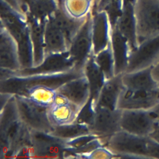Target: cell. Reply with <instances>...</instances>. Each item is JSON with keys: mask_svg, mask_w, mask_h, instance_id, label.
I'll use <instances>...</instances> for the list:
<instances>
[{"mask_svg": "<svg viewBox=\"0 0 159 159\" xmlns=\"http://www.w3.org/2000/svg\"><path fill=\"white\" fill-rule=\"evenodd\" d=\"M82 74L75 69L31 73L1 70V92L24 94L28 88L38 84L47 85L57 89L63 83Z\"/></svg>", "mask_w": 159, "mask_h": 159, "instance_id": "1", "label": "cell"}, {"mask_svg": "<svg viewBox=\"0 0 159 159\" xmlns=\"http://www.w3.org/2000/svg\"><path fill=\"white\" fill-rule=\"evenodd\" d=\"M134 12L138 44L159 34V0H135Z\"/></svg>", "mask_w": 159, "mask_h": 159, "instance_id": "2", "label": "cell"}, {"mask_svg": "<svg viewBox=\"0 0 159 159\" xmlns=\"http://www.w3.org/2000/svg\"><path fill=\"white\" fill-rule=\"evenodd\" d=\"M149 137L132 134L122 130L111 136L106 144L118 158H148Z\"/></svg>", "mask_w": 159, "mask_h": 159, "instance_id": "3", "label": "cell"}, {"mask_svg": "<svg viewBox=\"0 0 159 159\" xmlns=\"http://www.w3.org/2000/svg\"><path fill=\"white\" fill-rule=\"evenodd\" d=\"M17 111L20 120L30 129L51 132L53 127L50 124L47 108L32 101L25 94H15Z\"/></svg>", "mask_w": 159, "mask_h": 159, "instance_id": "4", "label": "cell"}, {"mask_svg": "<svg viewBox=\"0 0 159 159\" xmlns=\"http://www.w3.org/2000/svg\"><path fill=\"white\" fill-rule=\"evenodd\" d=\"M158 122L152 109L122 110L120 128L127 132L149 137Z\"/></svg>", "mask_w": 159, "mask_h": 159, "instance_id": "5", "label": "cell"}, {"mask_svg": "<svg viewBox=\"0 0 159 159\" xmlns=\"http://www.w3.org/2000/svg\"><path fill=\"white\" fill-rule=\"evenodd\" d=\"M68 52L76 69L83 73L86 63L93 56L91 14L71 40Z\"/></svg>", "mask_w": 159, "mask_h": 159, "instance_id": "6", "label": "cell"}, {"mask_svg": "<svg viewBox=\"0 0 159 159\" xmlns=\"http://www.w3.org/2000/svg\"><path fill=\"white\" fill-rule=\"evenodd\" d=\"M158 60L159 34L140 42L131 51L125 73L150 68Z\"/></svg>", "mask_w": 159, "mask_h": 159, "instance_id": "7", "label": "cell"}, {"mask_svg": "<svg viewBox=\"0 0 159 159\" xmlns=\"http://www.w3.org/2000/svg\"><path fill=\"white\" fill-rule=\"evenodd\" d=\"M122 110L97 106L96 111L89 127L91 133L99 137L106 145L109 138L121 130Z\"/></svg>", "mask_w": 159, "mask_h": 159, "instance_id": "8", "label": "cell"}, {"mask_svg": "<svg viewBox=\"0 0 159 159\" xmlns=\"http://www.w3.org/2000/svg\"><path fill=\"white\" fill-rule=\"evenodd\" d=\"M34 158H66L65 140L51 132L31 130Z\"/></svg>", "mask_w": 159, "mask_h": 159, "instance_id": "9", "label": "cell"}, {"mask_svg": "<svg viewBox=\"0 0 159 159\" xmlns=\"http://www.w3.org/2000/svg\"><path fill=\"white\" fill-rule=\"evenodd\" d=\"M91 39L93 55H96L112 44L113 26L107 14L92 10Z\"/></svg>", "mask_w": 159, "mask_h": 159, "instance_id": "10", "label": "cell"}, {"mask_svg": "<svg viewBox=\"0 0 159 159\" xmlns=\"http://www.w3.org/2000/svg\"><path fill=\"white\" fill-rule=\"evenodd\" d=\"M0 68L1 70L10 72L19 71L24 68L18 43L2 24L0 27Z\"/></svg>", "mask_w": 159, "mask_h": 159, "instance_id": "11", "label": "cell"}, {"mask_svg": "<svg viewBox=\"0 0 159 159\" xmlns=\"http://www.w3.org/2000/svg\"><path fill=\"white\" fill-rule=\"evenodd\" d=\"M159 103V90L132 91L124 89L120 96L117 108L124 109H151Z\"/></svg>", "mask_w": 159, "mask_h": 159, "instance_id": "12", "label": "cell"}, {"mask_svg": "<svg viewBox=\"0 0 159 159\" xmlns=\"http://www.w3.org/2000/svg\"><path fill=\"white\" fill-rule=\"evenodd\" d=\"M56 89L58 93L65 96L80 111L91 97L89 84L83 73L63 83Z\"/></svg>", "mask_w": 159, "mask_h": 159, "instance_id": "13", "label": "cell"}, {"mask_svg": "<svg viewBox=\"0 0 159 159\" xmlns=\"http://www.w3.org/2000/svg\"><path fill=\"white\" fill-rule=\"evenodd\" d=\"M43 41L45 57L50 55L66 53L70 42L64 33L49 19L45 22Z\"/></svg>", "mask_w": 159, "mask_h": 159, "instance_id": "14", "label": "cell"}, {"mask_svg": "<svg viewBox=\"0 0 159 159\" xmlns=\"http://www.w3.org/2000/svg\"><path fill=\"white\" fill-rule=\"evenodd\" d=\"M152 67L122 75V80L125 89L132 91H157L159 84L153 77Z\"/></svg>", "mask_w": 159, "mask_h": 159, "instance_id": "15", "label": "cell"}, {"mask_svg": "<svg viewBox=\"0 0 159 159\" xmlns=\"http://www.w3.org/2000/svg\"><path fill=\"white\" fill-rule=\"evenodd\" d=\"M122 75L108 79L102 87L97 98V106L117 109L119 100L124 89Z\"/></svg>", "mask_w": 159, "mask_h": 159, "instance_id": "16", "label": "cell"}, {"mask_svg": "<svg viewBox=\"0 0 159 159\" xmlns=\"http://www.w3.org/2000/svg\"><path fill=\"white\" fill-rule=\"evenodd\" d=\"M66 150V158H76L82 154L88 153L94 148L104 145L101 139L95 134L89 132L65 140Z\"/></svg>", "mask_w": 159, "mask_h": 159, "instance_id": "17", "label": "cell"}, {"mask_svg": "<svg viewBox=\"0 0 159 159\" xmlns=\"http://www.w3.org/2000/svg\"><path fill=\"white\" fill-rule=\"evenodd\" d=\"M73 69L76 70L72 58L67 52L63 53L48 55L39 66L33 68H24L19 71L22 73H31L56 72Z\"/></svg>", "mask_w": 159, "mask_h": 159, "instance_id": "18", "label": "cell"}, {"mask_svg": "<svg viewBox=\"0 0 159 159\" xmlns=\"http://www.w3.org/2000/svg\"><path fill=\"white\" fill-rule=\"evenodd\" d=\"M112 46L114 58L115 75L123 74L126 70L132 49L128 40L115 27H113Z\"/></svg>", "mask_w": 159, "mask_h": 159, "instance_id": "19", "label": "cell"}, {"mask_svg": "<svg viewBox=\"0 0 159 159\" xmlns=\"http://www.w3.org/2000/svg\"><path fill=\"white\" fill-rule=\"evenodd\" d=\"M32 48V67L40 65L45 58L43 32L45 22L27 17Z\"/></svg>", "mask_w": 159, "mask_h": 159, "instance_id": "20", "label": "cell"}, {"mask_svg": "<svg viewBox=\"0 0 159 159\" xmlns=\"http://www.w3.org/2000/svg\"><path fill=\"white\" fill-rule=\"evenodd\" d=\"M79 112L80 109L70 102L63 104H53L47 108L48 117L53 127L75 122Z\"/></svg>", "mask_w": 159, "mask_h": 159, "instance_id": "21", "label": "cell"}, {"mask_svg": "<svg viewBox=\"0 0 159 159\" xmlns=\"http://www.w3.org/2000/svg\"><path fill=\"white\" fill-rule=\"evenodd\" d=\"M113 27L116 28L128 40L132 50L137 46L134 4L124 5L122 12Z\"/></svg>", "mask_w": 159, "mask_h": 159, "instance_id": "22", "label": "cell"}, {"mask_svg": "<svg viewBox=\"0 0 159 159\" xmlns=\"http://www.w3.org/2000/svg\"><path fill=\"white\" fill-rule=\"evenodd\" d=\"M88 16L83 19L71 17L65 12L59 4L57 9L48 19L64 33L70 43L72 39L84 23Z\"/></svg>", "mask_w": 159, "mask_h": 159, "instance_id": "23", "label": "cell"}, {"mask_svg": "<svg viewBox=\"0 0 159 159\" xmlns=\"http://www.w3.org/2000/svg\"><path fill=\"white\" fill-rule=\"evenodd\" d=\"M59 4L60 0H26L25 12L27 17L45 22Z\"/></svg>", "mask_w": 159, "mask_h": 159, "instance_id": "24", "label": "cell"}, {"mask_svg": "<svg viewBox=\"0 0 159 159\" xmlns=\"http://www.w3.org/2000/svg\"><path fill=\"white\" fill-rule=\"evenodd\" d=\"M83 73L87 78L89 84L90 98L94 99L97 101L98 96L108 79L95 61L93 56H91L86 63L83 70Z\"/></svg>", "mask_w": 159, "mask_h": 159, "instance_id": "25", "label": "cell"}, {"mask_svg": "<svg viewBox=\"0 0 159 159\" xmlns=\"http://www.w3.org/2000/svg\"><path fill=\"white\" fill-rule=\"evenodd\" d=\"M57 94V89L44 84H38L28 88L25 94L34 103L45 107L52 105Z\"/></svg>", "mask_w": 159, "mask_h": 159, "instance_id": "26", "label": "cell"}, {"mask_svg": "<svg viewBox=\"0 0 159 159\" xmlns=\"http://www.w3.org/2000/svg\"><path fill=\"white\" fill-rule=\"evenodd\" d=\"M93 0H60L61 8L71 17L83 19L91 14Z\"/></svg>", "mask_w": 159, "mask_h": 159, "instance_id": "27", "label": "cell"}, {"mask_svg": "<svg viewBox=\"0 0 159 159\" xmlns=\"http://www.w3.org/2000/svg\"><path fill=\"white\" fill-rule=\"evenodd\" d=\"M124 8L123 0H97L92 10L102 11L109 16L114 27Z\"/></svg>", "mask_w": 159, "mask_h": 159, "instance_id": "28", "label": "cell"}, {"mask_svg": "<svg viewBox=\"0 0 159 159\" xmlns=\"http://www.w3.org/2000/svg\"><path fill=\"white\" fill-rule=\"evenodd\" d=\"M93 58L107 79L116 76L112 44L96 55H94Z\"/></svg>", "mask_w": 159, "mask_h": 159, "instance_id": "29", "label": "cell"}, {"mask_svg": "<svg viewBox=\"0 0 159 159\" xmlns=\"http://www.w3.org/2000/svg\"><path fill=\"white\" fill-rule=\"evenodd\" d=\"M89 132L91 131L88 126L76 121L71 124L55 127L51 132L52 134L64 140Z\"/></svg>", "mask_w": 159, "mask_h": 159, "instance_id": "30", "label": "cell"}, {"mask_svg": "<svg viewBox=\"0 0 159 159\" xmlns=\"http://www.w3.org/2000/svg\"><path fill=\"white\" fill-rule=\"evenodd\" d=\"M97 109L96 101L90 98L86 104L80 111L76 122L90 127Z\"/></svg>", "mask_w": 159, "mask_h": 159, "instance_id": "31", "label": "cell"}, {"mask_svg": "<svg viewBox=\"0 0 159 159\" xmlns=\"http://www.w3.org/2000/svg\"><path fill=\"white\" fill-rule=\"evenodd\" d=\"M118 158L112 150L106 145L99 146L92 151L81 155L78 158L86 159H111Z\"/></svg>", "mask_w": 159, "mask_h": 159, "instance_id": "32", "label": "cell"}, {"mask_svg": "<svg viewBox=\"0 0 159 159\" xmlns=\"http://www.w3.org/2000/svg\"><path fill=\"white\" fill-rule=\"evenodd\" d=\"M148 158H159V142L149 137Z\"/></svg>", "mask_w": 159, "mask_h": 159, "instance_id": "33", "label": "cell"}, {"mask_svg": "<svg viewBox=\"0 0 159 159\" xmlns=\"http://www.w3.org/2000/svg\"><path fill=\"white\" fill-rule=\"evenodd\" d=\"M1 1H4L9 6L14 8V9H16L17 11L25 13L24 11L22 5L19 0H1Z\"/></svg>", "mask_w": 159, "mask_h": 159, "instance_id": "34", "label": "cell"}, {"mask_svg": "<svg viewBox=\"0 0 159 159\" xmlns=\"http://www.w3.org/2000/svg\"><path fill=\"white\" fill-rule=\"evenodd\" d=\"M153 77L159 84V60L151 68Z\"/></svg>", "mask_w": 159, "mask_h": 159, "instance_id": "35", "label": "cell"}, {"mask_svg": "<svg viewBox=\"0 0 159 159\" xmlns=\"http://www.w3.org/2000/svg\"><path fill=\"white\" fill-rule=\"evenodd\" d=\"M149 137H150L152 139H155V140L159 142V122H158L154 130L153 131V132L151 134V135Z\"/></svg>", "mask_w": 159, "mask_h": 159, "instance_id": "36", "label": "cell"}, {"mask_svg": "<svg viewBox=\"0 0 159 159\" xmlns=\"http://www.w3.org/2000/svg\"><path fill=\"white\" fill-rule=\"evenodd\" d=\"M152 110V111L153 112L155 117L157 119L158 122H159V103L158 104H157L153 108L151 109Z\"/></svg>", "mask_w": 159, "mask_h": 159, "instance_id": "37", "label": "cell"}, {"mask_svg": "<svg viewBox=\"0 0 159 159\" xmlns=\"http://www.w3.org/2000/svg\"><path fill=\"white\" fill-rule=\"evenodd\" d=\"M135 0H123V2H124V5L125 4H134L135 2Z\"/></svg>", "mask_w": 159, "mask_h": 159, "instance_id": "38", "label": "cell"}, {"mask_svg": "<svg viewBox=\"0 0 159 159\" xmlns=\"http://www.w3.org/2000/svg\"><path fill=\"white\" fill-rule=\"evenodd\" d=\"M19 1H20V2H21V4L22 5V7H23V9H24V11L25 12V4L26 0H19Z\"/></svg>", "mask_w": 159, "mask_h": 159, "instance_id": "39", "label": "cell"}, {"mask_svg": "<svg viewBox=\"0 0 159 159\" xmlns=\"http://www.w3.org/2000/svg\"><path fill=\"white\" fill-rule=\"evenodd\" d=\"M96 1H97V0H93V2H94V3H95V2H96ZM93 5H94V4H93Z\"/></svg>", "mask_w": 159, "mask_h": 159, "instance_id": "40", "label": "cell"}]
</instances>
